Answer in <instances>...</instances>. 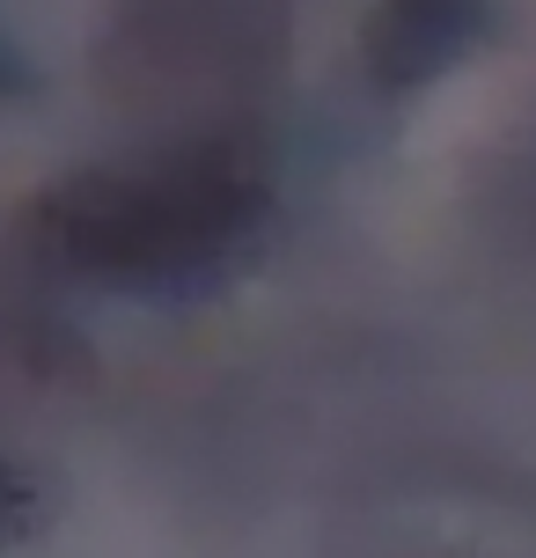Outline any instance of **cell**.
Segmentation results:
<instances>
[{
	"label": "cell",
	"instance_id": "6da1fadb",
	"mask_svg": "<svg viewBox=\"0 0 536 558\" xmlns=\"http://www.w3.org/2000/svg\"><path fill=\"white\" fill-rule=\"evenodd\" d=\"M265 214V184L228 147H176L155 162L82 169L45 198V243L74 272L170 287L214 272Z\"/></svg>",
	"mask_w": 536,
	"mask_h": 558
},
{
	"label": "cell",
	"instance_id": "7a4b0ae2",
	"mask_svg": "<svg viewBox=\"0 0 536 558\" xmlns=\"http://www.w3.org/2000/svg\"><path fill=\"white\" fill-rule=\"evenodd\" d=\"M485 37V0H382L367 15V74L382 88H419Z\"/></svg>",
	"mask_w": 536,
	"mask_h": 558
},
{
	"label": "cell",
	"instance_id": "3957f363",
	"mask_svg": "<svg viewBox=\"0 0 536 558\" xmlns=\"http://www.w3.org/2000/svg\"><path fill=\"white\" fill-rule=\"evenodd\" d=\"M15 522H23V485H15V471L0 463V536L15 530Z\"/></svg>",
	"mask_w": 536,
	"mask_h": 558
},
{
	"label": "cell",
	"instance_id": "277c9868",
	"mask_svg": "<svg viewBox=\"0 0 536 558\" xmlns=\"http://www.w3.org/2000/svg\"><path fill=\"white\" fill-rule=\"evenodd\" d=\"M23 82H29V74H23V59H15L8 45H0V96H15Z\"/></svg>",
	"mask_w": 536,
	"mask_h": 558
}]
</instances>
